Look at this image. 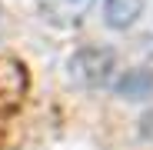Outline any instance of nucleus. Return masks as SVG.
I'll use <instances>...</instances> for the list:
<instances>
[{"label":"nucleus","mask_w":153,"mask_h":150,"mask_svg":"<svg viewBox=\"0 0 153 150\" xmlns=\"http://www.w3.org/2000/svg\"><path fill=\"white\" fill-rule=\"evenodd\" d=\"M113 70H117V54L110 47H80L76 54L67 60V73L76 87H110L113 80Z\"/></svg>","instance_id":"nucleus-1"},{"label":"nucleus","mask_w":153,"mask_h":150,"mask_svg":"<svg viewBox=\"0 0 153 150\" xmlns=\"http://www.w3.org/2000/svg\"><path fill=\"white\" fill-rule=\"evenodd\" d=\"M110 87L123 100H146V97H153V70L133 67V70H126L120 80H113Z\"/></svg>","instance_id":"nucleus-2"},{"label":"nucleus","mask_w":153,"mask_h":150,"mask_svg":"<svg viewBox=\"0 0 153 150\" xmlns=\"http://www.w3.org/2000/svg\"><path fill=\"white\" fill-rule=\"evenodd\" d=\"M143 13V0H103V20L110 30H130Z\"/></svg>","instance_id":"nucleus-3"}]
</instances>
